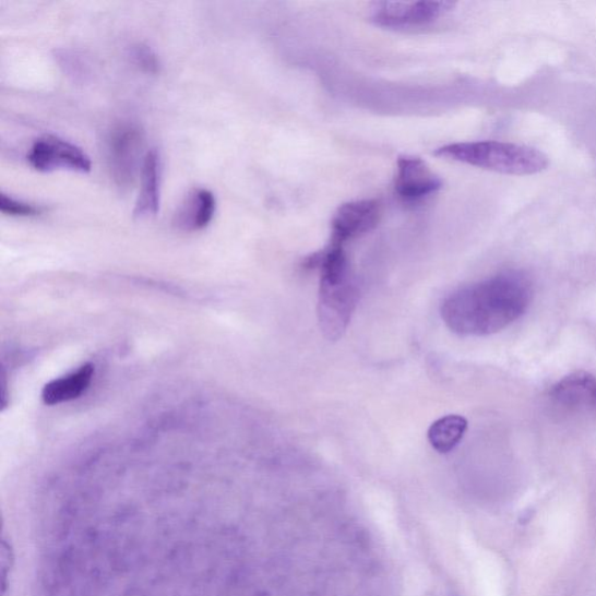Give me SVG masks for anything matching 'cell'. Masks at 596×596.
Masks as SVG:
<instances>
[{"instance_id": "2e32d148", "label": "cell", "mask_w": 596, "mask_h": 596, "mask_svg": "<svg viewBox=\"0 0 596 596\" xmlns=\"http://www.w3.org/2000/svg\"><path fill=\"white\" fill-rule=\"evenodd\" d=\"M0 210L4 215L24 218L38 217L45 213L44 206L14 199L4 192L0 195Z\"/></svg>"}, {"instance_id": "ac0fdd59", "label": "cell", "mask_w": 596, "mask_h": 596, "mask_svg": "<svg viewBox=\"0 0 596 596\" xmlns=\"http://www.w3.org/2000/svg\"><path fill=\"white\" fill-rule=\"evenodd\" d=\"M443 596H458V595H455V594H453V593H448V594H445V595H443Z\"/></svg>"}, {"instance_id": "277c9868", "label": "cell", "mask_w": 596, "mask_h": 596, "mask_svg": "<svg viewBox=\"0 0 596 596\" xmlns=\"http://www.w3.org/2000/svg\"><path fill=\"white\" fill-rule=\"evenodd\" d=\"M358 300L359 289L353 275L338 282H321L319 319L329 341H337L343 336Z\"/></svg>"}, {"instance_id": "5bb4252c", "label": "cell", "mask_w": 596, "mask_h": 596, "mask_svg": "<svg viewBox=\"0 0 596 596\" xmlns=\"http://www.w3.org/2000/svg\"><path fill=\"white\" fill-rule=\"evenodd\" d=\"M55 59L62 73L76 84L90 83L95 75L93 59L81 49L59 48L55 51Z\"/></svg>"}, {"instance_id": "5b68a950", "label": "cell", "mask_w": 596, "mask_h": 596, "mask_svg": "<svg viewBox=\"0 0 596 596\" xmlns=\"http://www.w3.org/2000/svg\"><path fill=\"white\" fill-rule=\"evenodd\" d=\"M38 171L69 170L86 174L93 168L90 155L78 145L57 135H45L35 142L27 156Z\"/></svg>"}, {"instance_id": "3957f363", "label": "cell", "mask_w": 596, "mask_h": 596, "mask_svg": "<svg viewBox=\"0 0 596 596\" xmlns=\"http://www.w3.org/2000/svg\"><path fill=\"white\" fill-rule=\"evenodd\" d=\"M145 132L138 122L121 120L110 130L107 138L108 165L115 184L128 191L142 174L146 154Z\"/></svg>"}, {"instance_id": "52a82bcc", "label": "cell", "mask_w": 596, "mask_h": 596, "mask_svg": "<svg viewBox=\"0 0 596 596\" xmlns=\"http://www.w3.org/2000/svg\"><path fill=\"white\" fill-rule=\"evenodd\" d=\"M381 217V205L378 201L363 200L345 203L338 207L332 218L333 242L344 245L376 229Z\"/></svg>"}, {"instance_id": "9a60e30c", "label": "cell", "mask_w": 596, "mask_h": 596, "mask_svg": "<svg viewBox=\"0 0 596 596\" xmlns=\"http://www.w3.org/2000/svg\"><path fill=\"white\" fill-rule=\"evenodd\" d=\"M128 58L140 72L148 75L160 73L162 60L157 52L145 43L132 44L128 48Z\"/></svg>"}, {"instance_id": "e0dca14e", "label": "cell", "mask_w": 596, "mask_h": 596, "mask_svg": "<svg viewBox=\"0 0 596 596\" xmlns=\"http://www.w3.org/2000/svg\"><path fill=\"white\" fill-rule=\"evenodd\" d=\"M13 551L10 547V543L3 536L2 538V553H0V568H2V586H3V594H5L8 588V580L11 574V570L13 568Z\"/></svg>"}, {"instance_id": "8fae6325", "label": "cell", "mask_w": 596, "mask_h": 596, "mask_svg": "<svg viewBox=\"0 0 596 596\" xmlns=\"http://www.w3.org/2000/svg\"><path fill=\"white\" fill-rule=\"evenodd\" d=\"M142 186L134 206L138 219H148L159 213L162 203L163 163L160 153L152 148L146 153L143 165Z\"/></svg>"}, {"instance_id": "9c48e42d", "label": "cell", "mask_w": 596, "mask_h": 596, "mask_svg": "<svg viewBox=\"0 0 596 596\" xmlns=\"http://www.w3.org/2000/svg\"><path fill=\"white\" fill-rule=\"evenodd\" d=\"M553 405L570 413H596V378L575 372L559 380L549 393Z\"/></svg>"}, {"instance_id": "8992f818", "label": "cell", "mask_w": 596, "mask_h": 596, "mask_svg": "<svg viewBox=\"0 0 596 596\" xmlns=\"http://www.w3.org/2000/svg\"><path fill=\"white\" fill-rule=\"evenodd\" d=\"M452 2H380L372 9V21L382 27L405 28L431 24L451 12Z\"/></svg>"}, {"instance_id": "30bf717a", "label": "cell", "mask_w": 596, "mask_h": 596, "mask_svg": "<svg viewBox=\"0 0 596 596\" xmlns=\"http://www.w3.org/2000/svg\"><path fill=\"white\" fill-rule=\"evenodd\" d=\"M217 210V200L213 191L195 188L187 196L174 215V225L184 233L205 229L213 222Z\"/></svg>"}, {"instance_id": "ba28073f", "label": "cell", "mask_w": 596, "mask_h": 596, "mask_svg": "<svg viewBox=\"0 0 596 596\" xmlns=\"http://www.w3.org/2000/svg\"><path fill=\"white\" fill-rule=\"evenodd\" d=\"M443 187L440 177L417 156H400L395 178L396 194L406 201L428 198Z\"/></svg>"}, {"instance_id": "7a4b0ae2", "label": "cell", "mask_w": 596, "mask_h": 596, "mask_svg": "<svg viewBox=\"0 0 596 596\" xmlns=\"http://www.w3.org/2000/svg\"><path fill=\"white\" fill-rule=\"evenodd\" d=\"M441 159L508 175H534L549 167V159L538 150L500 142L451 144L438 148Z\"/></svg>"}, {"instance_id": "4fadbf2b", "label": "cell", "mask_w": 596, "mask_h": 596, "mask_svg": "<svg viewBox=\"0 0 596 596\" xmlns=\"http://www.w3.org/2000/svg\"><path fill=\"white\" fill-rule=\"evenodd\" d=\"M467 426V420L457 415L438 419L429 429V442L437 452L449 453L461 443Z\"/></svg>"}, {"instance_id": "6da1fadb", "label": "cell", "mask_w": 596, "mask_h": 596, "mask_svg": "<svg viewBox=\"0 0 596 596\" xmlns=\"http://www.w3.org/2000/svg\"><path fill=\"white\" fill-rule=\"evenodd\" d=\"M532 301L531 278L506 271L450 294L442 306V319L461 336H489L518 321Z\"/></svg>"}, {"instance_id": "7c38bea8", "label": "cell", "mask_w": 596, "mask_h": 596, "mask_svg": "<svg viewBox=\"0 0 596 596\" xmlns=\"http://www.w3.org/2000/svg\"><path fill=\"white\" fill-rule=\"evenodd\" d=\"M95 374L93 363H84L78 371L48 382L41 393L46 406H59L74 401L90 390Z\"/></svg>"}]
</instances>
